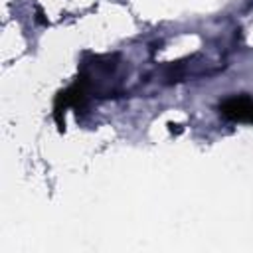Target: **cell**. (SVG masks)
I'll use <instances>...</instances> for the list:
<instances>
[{"instance_id":"1","label":"cell","mask_w":253,"mask_h":253,"mask_svg":"<svg viewBox=\"0 0 253 253\" xmlns=\"http://www.w3.org/2000/svg\"><path fill=\"white\" fill-rule=\"evenodd\" d=\"M219 113H221L225 119H229V121L253 123V99L247 97V95L229 97V99L221 101Z\"/></svg>"},{"instance_id":"2","label":"cell","mask_w":253,"mask_h":253,"mask_svg":"<svg viewBox=\"0 0 253 253\" xmlns=\"http://www.w3.org/2000/svg\"><path fill=\"white\" fill-rule=\"evenodd\" d=\"M36 14H38V16H36V20H38L40 24H43V26H47V24H49V22H47V18H43V10H42L40 6L36 8Z\"/></svg>"}]
</instances>
